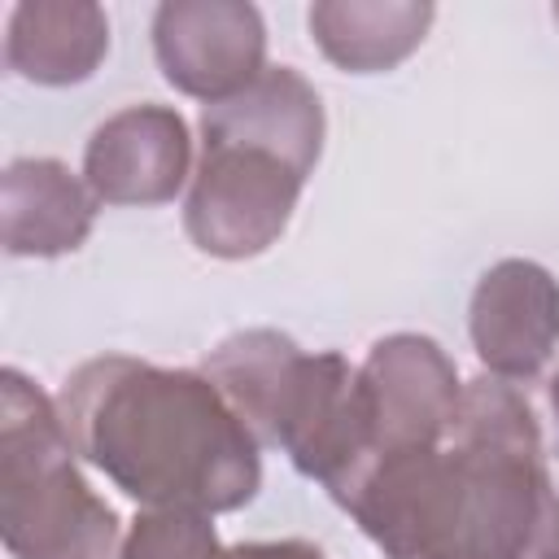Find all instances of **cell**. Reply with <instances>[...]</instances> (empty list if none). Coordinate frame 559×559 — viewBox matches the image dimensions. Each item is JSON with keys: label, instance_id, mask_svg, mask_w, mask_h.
<instances>
[{"label": "cell", "instance_id": "277c9868", "mask_svg": "<svg viewBox=\"0 0 559 559\" xmlns=\"http://www.w3.org/2000/svg\"><path fill=\"white\" fill-rule=\"evenodd\" d=\"M57 402L0 371V537L13 559H114L118 515L83 480Z\"/></svg>", "mask_w": 559, "mask_h": 559}, {"label": "cell", "instance_id": "5bb4252c", "mask_svg": "<svg viewBox=\"0 0 559 559\" xmlns=\"http://www.w3.org/2000/svg\"><path fill=\"white\" fill-rule=\"evenodd\" d=\"M227 559H323V550L314 542L284 537V542H240L227 550Z\"/></svg>", "mask_w": 559, "mask_h": 559}, {"label": "cell", "instance_id": "52a82bcc", "mask_svg": "<svg viewBox=\"0 0 559 559\" xmlns=\"http://www.w3.org/2000/svg\"><path fill=\"white\" fill-rule=\"evenodd\" d=\"M476 358L498 380H537L559 345V280L528 258L493 262L467 306Z\"/></svg>", "mask_w": 559, "mask_h": 559}, {"label": "cell", "instance_id": "30bf717a", "mask_svg": "<svg viewBox=\"0 0 559 559\" xmlns=\"http://www.w3.org/2000/svg\"><path fill=\"white\" fill-rule=\"evenodd\" d=\"M109 52V17L92 0H22L9 13L4 61L13 74L70 87L96 74Z\"/></svg>", "mask_w": 559, "mask_h": 559}, {"label": "cell", "instance_id": "6da1fadb", "mask_svg": "<svg viewBox=\"0 0 559 559\" xmlns=\"http://www.w3.org/2000/svg\"><path fill=\"white\" fill-rule=\"evenodd\" d=\"M332 502L389 559H559L542 428L498 376L463 384L441 445L371 459Z\"/></svg>", "mask_w": 559, "mask_h": 559}, {"label": "cell", "instance_id": "7c38bea8", "mask_svg": "<svg viewBox=\"0 0 559 559\" xmlns=\"http://www.w3.org/2000/svg\"><path fill=\"white\" fill-rule=\"evenodd\" d=\"M306 349L275 332V328H249L227 341H218L201 371L214 380V389L231 402V411L245 419V428L258 437V445H275V428L288 402V389L297 380Z\"/></svg>", "mask_w": 559, "mask_h": 559}, {"label": "cell", "instance_id": "9c48e42d", "mask_svg": "<svg viewBox=\"0 0 559 559\" xmlns=\"http://www.w3.org/2000/svg\"><path fill=\"white\" fill-rule=\"evenodd\" d=\"M96 223V192L57 157H17L0 175V245L13 258L74 253Z\"/></svg>", "mask_w": 559, "mask_h": 559}, {"label": "cell", "instance_id": "8fae6325", "mask_svg": "<svg viewBox=\"0 0 559 559\" xmlns=\"http://www.w3.org/2000/svg\"><path fill=\"white\" fill-rule=\"evenodd\" d=\"M432 17L428 0H319L310 4V35L336 70L380 74L424 44Z\"/></svg>", "mask_w": 559, "mask_h": 559}, {"label": "cell", "instance_id": "4fadbf2b", "mask_svg": "<svg viewBox=\"0 0 559 559\" xmlns=\"http://www.w3.org/2000/svg\"><path fill=\"white\" fill-rule=\"evenodd\" d=\"M118 559H227L210 515L197 511H140L122 537Z\"/></svg>", "mask_w": 559, "mask_h": 559}, {"label": "cell", "instance_id": "8992f818", "mask_svg": "<svg viewBox=\"0 0 559 559\" xmlns=\"http://www.w3.org/2000/svg\"><path fill=\"white\" fill-rule=\"evenodd\" d=\"M153 52L175 92L218 105L266 70V26L245 0H166L153 13Z\"/></svg>", "mask_w": 559, "mask_h": 559}, {"label": "cell", "instance_id": "9a60e30c", "mask_svg": "<svg viewBox=\"0 0 559 559\" xmlns=\"http://www.w3.org/2000/svg\"><path fill=\"white\" fill-rule=\"evenodd\" d=\"M550 406H555V415H559V376L550 380Z\"/></svg>", "mask_w": 559, "mask_h": 559}, {"label": "cell", "instance_id": "5b68a950", "mask_svg": "<svg viewBox=\"0 0 559 559\" xmlns=\"http://www.w3.org/2000/svg\"><path fill=\"white\" fill-rule=\"evenodd\" d=\"M358 393H362L367 450H362V463L354 467V476L371 459L441 445L445 432L454 428V415L463 402V380H459V367L450 362V354L432 336L393 332L367 349V358L358 367Z\"/></svg>", "mask_w": 559, "mask_h": 559}, {"label": "cell", "instance_id": "2e32d148", "mask_svg": "<svg viewBox=\"0 0 559 559\" xmlns=\"http://www.w3.org/2000/svg\"><path fill=\"white\" fill-rule=\"evenodd\" d=\"M550 13H555V22H559V4H555V9H550Z\"/></svg>", "mask_w": 559, "mask_h": 559}, {"label": "cell", "instance_id": "ba28073f", "mask_svg": "<svg viewBox=\"0 0 559 559\" xmlns=\"http://www.w3.org/2000/svg\"><path fill=\"white\" fill-rule=\"evenodd\" d=\"M192 166V135L170 105H127L109 114L87 148L83 179L105 205H166L179 197Z\"/></svg>", "mask_w": 559, "mask_h": 559}, {"label": "cell", "instance_id": "3957f363", "mask_svg": "<svg viewBox=\"0 0 559 559\" xmlns=\"http://www.w3.org/2000/svg\"><path fill=\"white\" fill-rule=\"evenodd\" d=\"M323 153V100L293 66H266L245 92L201 109V157L183 231L210 258L266 253Z\"/></svg>", "mask_w": 559, "mask_h": 559}, {"label": "cell", "instance_id": "7a4b0ae2", "mask_svg": "<svg viewBox=\"0 0 559 559\" xmlns=\"http://www.w3.org/2000/svg\"><path fill=\"white\" fill-rule=\"evenodd\" d=\"M74 450L148 511L218 515L262 485V445L205 371L100 354L57 397Z\"/></svg>", "mask_w": 559, "mask_h": 559}]
</instances>
